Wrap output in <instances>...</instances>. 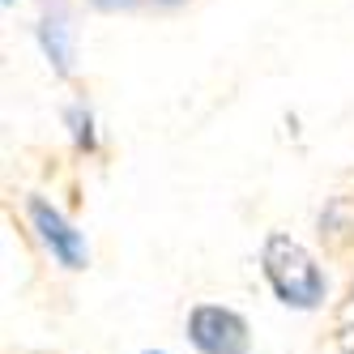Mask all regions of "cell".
Listing matches in <instances>:
<instances>
[{
	"instance_id": "cell-1",
	"label": "cell",
	"mask_w": 354,
	"mask_h": 354,
	"mask_svg": "<svg viewBox=\"0 0 354 354\" xmlns=\"http://www.w3.org/2000/svg\"><path fill=\"white\" fill-rule=\"evenodd\" d=\"M265 277L277 290V299L290 308H316L324 295V277L316 261L286 235H269L265 239Z\"/></svg>"
},
{
	"instance_id": "cell-2",
	"label": "cell",
	"mask_w": 354,
	"mask_h": 354,
	"mask_svg": "<svg viewBox=\"0 0 354 354\" xmlns=\"http://www.w3.org/2000/svg\"><path fill=\"white\" fill-rule=\"evenodd\" d=\"M188 337L201 354H248V324L226 308H196Z\"/></svg>"
},
{
	"instance_id": "cell-9",
	"label": "cell",
	"mask_w": 354,
	"mask_h": 354,
	"mask_svg": "<svg viewBox=\"0 0 354 354\" xmlns=\"http://www.w3.org/2000/svg\"><path fill=\"white\" fill-rule=\"evenodd\" d=\"M5 5H13V0H5Z\"/></svg>"
},
{
	"instance_id": "cell-8",
	"label": "cell",
	"mask_w": 354,
	"mask_h": 354,
	"mask_svg": "<svg viewBox=\"0 0 354 354\" xmlns=\"http://www.w3.org/2000/svg\"><path fill=\"white\" fill-rule=\"evenodd\" d=\"M158 5H184V0H158Z\"/></svg>"
},
{
	"instance_id": "cell-5",
	"label": "cell",
	"mask_w": 354,
	"mask_h": 354,
	"mask_svg": "<svg viewBox=\"0 0 354 354\" xmlns=\"http://www.w3.org/2000/svg\"><path fill=\"white\" fill-rule=\"evenodd\" d=\"M68 120H73V137H77V145H94V133H90V111H82V107H73L68 111Z\"/></svg>"
},
{
	"instance_id": "cell-4",
	"label": "cell",
	"mask_w": 354,
	"mask_h": 354,
	"mask_svg": "<svg viewBox=\"0 0 354 354\" xmlns=\"http://www.w3.org/2000/svg\"><path fill=\"white\" fill-rule=\"evenodd\" d=\"M39 43H43V56L52 60V68L60 73V77H68L73 73V26L64 13H52L39 21Z\"/></svg>"
},
{
	"instance_id": "cell-3",
	"label": "cell",
	"mask_w": 354,
	"mask_h": 354,
	"mask_svg": "<svg viewBox=\"0 0 354 354\" xmlns=\"http://www.w3.org/2000/svg\"><path fill=\"white\" fill-rule=\"evenodd\" d=\"M30 218H35V226H39L43 243L56 252L60 265H68V269H82V265H86V239L73 231V226H68L52 205H47V201L30 196Z\"/></svg>"
},
{
	"instance_id": "cell-6",
	"label": "cell",
	"mask_w": 354,
	"mask_h": 354,
	"mask_svg": "<svg viewBox=\"0 0 354 354\" xmlns=\"http://www.w3.org/2000/svg\"><path fill=\"white\" fill-rule=\"evenodd\" d=\"M342 354H354V324H342Z\"/></svg>"
},
{
	"instance_id": "cell-7",
	"label": "cell",
	"mask_w": 354,
	"mask_h": 354,
	"mask_svg": "<svg viewBox=\"0 0 354 354\" xmlns=\"http://www.w3.org/2000/svg\"><path fill=\"white\" fill-rule=\"evenodd\" d=\"M94 5H98V9H133L137 0H94Z\"/></svg>"
}]
</instances>
